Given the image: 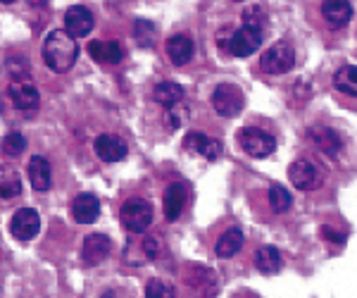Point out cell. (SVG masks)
Masks as SVG:
<instances>
[{"label":"cell","mask_w":357,"mask_h":298,"mask_svg":"<svg viewBox=\"0 0 357 298\" xmlns=\"http://www.w3.org/2000/svg\"><path fill=\"white\" fill-rule=\"evenodd\" d=\"M188 117H191V112H188V105H183V103H176V105L167 107L165 124H167V127H169L172 131H174V129H181L183 124L188 122Z\"/></svg>","instance_id":"83f0119b"},{"label":"cell","mask_w":357,"mask_h":298,"mask_svg":"<svg viewBox=\"0 0 357 298\" xmlns=\"http://www.w3.org/2000/svg\"><path fill=\"white\" fill-rule=\"evenodd\" d=\"M153 98L165 107H172L183 100V89L174 82H162L153 89Z\"/></svg>","instance_id":"603a6c76"},{"label":"cell","mask_w":357,"mask_h":298,"mask_svg":"<svg viewBox=\"0 0 357 298\" xmlns=\"http://www.w3.org/2000/svg\"><path fill=\"white\" fill-rule=\"evenodd\" d=\"M293 198L289 193V188H284L281 184H274L272 188H269V208H272V213L281 215L286 213V210L291 208Z\"/></svg>","instance_id":"484cf974"},{"label":"cell","mask_w":357,"mask_h":298,"mask_svg":"<svg viewBox=\"0 0 357 298\" xmlns=\"http://www.w3.org/2000/svg\"><path fill=\"white\" fill-rule=\"evenodd\" d=\"M136 41L138 45H143V48H151V45L155 43V24L153 22H146V20H138L136 22Z\"/></svg>","instance_id":"f1b7e54d"},{"label":"cell","mask_w":357,"mask_h":298,"mask_svg":"<svg viewBox=\"0 0 357 298\" xmlns=\"http://www.w3.org/2000/svg\"><path fill=\"white\" fill-rule=\"evenodd\" d=\"M289 177H291V184L296 188H301V191H310V188H317L321 184L319 170L314 167V163H310V160H305V158L296 160V163L291 165Z\"/></svg>","instance_id":"30bf717a"},{"label":"cell","mask_w":357,"mask_h":298,"mask_svg":"<svg viewBox=\"0 0 357 298\" xmlns=\"http://www.w3.org/2000/svg\"><path fill=\"white\" fill-rule=\"evenodd\" d=\"M167 57L172 60V65L176 67H183L188 65V62L193 60V50L195 45L188 36H183V33H176V36H172L169 41H167Z\"/></svg>","instance_id":"9a60e30c"},{"label":"cell","mask_w":357,"mask_h":298,"mask_svg":"<svg viewBox=\"0 0 357 298\" xmlns=\"http://www.w3.org/2000/svg\"><path fill=\"white\" fill-rule=\"evenodd\" d=\"M10 232L17 241H31L41 232V217L33 208H20L10 220Z\"/></svg>","instance_id":"52a82bcc"},{"label":"cell","mask_w":357,"mask_h":298,"mask_svg":"<svg viewBox=\"0 0 357 298\" xmlns=\"http://www.w3.org/2000/svg\"><path fill=\"white\" fill-rule=\"evenodd\" d=\"M89 53L100 65H119L124 60V48L119 41H93L89 45Z\"/></svg>","instance_id":"2e32d148"},{"label":"cell","mask_w":357,"mask_h":298,"mask_svg":"<svg viewBox=\"0 0 357 298\" xmlns=\"http://www.w3.org/2000/svg\"><path fill=\"white\" fill-rule=\"evenodd\" d=\"M100 215V200L93 193H82L72 200V217L82 225H91Z\"/></svg>","instance_id":"5bb4252c"},{"label":"cell","mask_w":357,"mask_h":298,"mask_svg":"<svg viewBox=\"0 0 357 298\" xmlns=\"http://www.w3.org/2000/svg\"><path fill=\"white\" fill-rule=\"evenodd\" d=\"M281 265H284V260H281V253L274 246H262L255 253V267L262 274H276L281 270Z\"/></svg>","instance_id":"ffe728a7"},{"label":"cell","mask_w":357,"mask_h":298,"mask_svg":"<svg viewBox=\"0 0 357 298\" xmlns=\"http://www.w3.org/2000/svg\"><path fill=\"white\" fill-rule=\"evenodd\" d=\"M212 107L222 114V117H236L241 110H243V94H241L238 86L234 84H220L215 91H212Z\"/></svg>","instance_id":"8992f818"},{"label":"cell","mask_w":357,"mask_h":298,"mask_svg":"<svg viewBox=\"0 0 357 298\" xmlns=\"http://www.w3.org/2000/svg\"><path fill=\"white\" fill-rule=\"evenodd\" d=\"M243 27H252V29H264V15L262 8H250L243 13Z\"/></svg>","instance_id":"4dcf8cb0"},{"label":"cell","mask_w":357,"mask_h":298,"mask_svg":"<svg viewBox=\"0 0 357 298\" xmlns=\"http://www.w3.org/2000/svg\"><path fill=\"white\" fill-rule=\"evenodd\" d=\"M153 205L143 198H129L119 210V220L131 234H143L153 225Z\"/></svg>","instance_id":"7a4b0ae2"},{"label":"cell","mask_w":357,"mask_h":298,"mask_svg":"<svg viewBox=\"0 0 357 298\" xmlns=\"http://www.w3.org/2000/svg\"><path fill=\"white\" fill-rule=\"evenodd\" d=\"M10 98H13L17 110L24 112H33L38 105H41V94L31 82H15L10 86Z\"/></svg>","instance_id":"8fae6325"},{"label":"cell","mask_w":357,"mask_h":298,"mask_svg":"<svg viewBox=\"0 0 357 298\" xmlns=\"http://www.w3.org/2000/svg\"><path fill=\"white\" fill-rule=\"evenodd\" d=\"M241 248H243V234H241V229H229V232H224L215 246L220 258H231L238 253Z\"/></svg>","instance_id":"7402d4cb"},{"label":"cell","mask_w":357,"mask_h":298,"mask_svg":"<svg viewBox=\"0 0 357 298\" xmlns=\"http://www.w3.org/2000/svg\"><path fill=\"white\" fill-rule=\"evenodd\" d=\"M22 193V177L13 167L0 165V198H17Z\"/></svg>","instance_id":"44dd1931"},{"label":"cell","mask_w":357,"mask_h":298,"mask_svg":"<svg viewBox=\"0 0 357 298\" xmlns=\"http://www.w3.org/2000/svg\"><path fill=\"white\" fill-rule=\"evenodd\" d=\"M96 156L102 160V163H119V160L126 158V143L119 139V136L112 134H102L96 139Z\"/></svg>","instance_id":"7c38bea8"},{"label":"cell","mask_w":357,"mask_h":298,"mask_svg":"<svg viewBox=\"0 0 357 298\" xmlns=\"http://www.w3.org/2000/svg\"><path fill=\"white\" fill-rule=\"evenodd\" d=\"M146 298H176V294L169 284L162 282V279H151L146 286Z\"/></svg>","instance_id":"f546056e"},{"label":"cell","mask_w":357,"mask_h":298,"mask_svg":"<svg viewBox=\"0 0 357 298\" xmlns=\"http://www.w3.org/2000/svg\"><path fill=\"white\" fill-rule=\"evenodd\" d=\"M0 3H5V5H10V3H15V0H0Z\"/></svg>","instance_id":"e575fe53"},{"label":"cell","mask_w":357,"mask_h":298,"mask_svg":"<svg viewBox=\"0 0 357 298\" xmlns=\"http://www.w3.org/2000/svg\"><path fill=\"white\" fill-rule=\"evenodd\" d=\"M77 57H79L77 38L69 36L65 29H53L43 43V60L48 65V70L65 74L74 67Z\"/></svg>","instance_id":"6da1fadb"},{"label":"cell","mask_w":357,"mask_h":298,"mask_svg":"<svg viewBox=\"0 0 357 298\" xmlns=\"http://www.w3.org/2000/svg\"><path fill=\"white\" fill-rule=\"evenodd\" d=\"M234 3H241V0H234Z\"/></svg>","instance_id":"d590c367"},{"label":"cell","mask_w":357,"mask_h":298,"mask_svg":"<svg viewBox=\"0 0 357 298\" xmlns=\"http://www.w3.org/2000/svg\"><path fill=\"white\" fill-rule=\"evenodd\" d=\"M45 3H48V0H29V5H33V8H43Z\"/></svg>","instance_id":"836d02e7"},{"label":"cell","mask_w":357,"mask_h":298,"mask_svg":"<svg viewBox=\"0 0 357 298\" xmlns=\"http://www.w3.org/2000/svg\"><path fill=\"white\" fill-rule=\"evenodd\" d=\"M321 234H324V239H329V241H333V244H343L345 241V234L336 232L333 227H324V229H321Z\"/></svg>","instance_id":"d6a6232c"},{"label":"cell","mask_w":357,"mask_h":298,"mask_svg":"<svg viewBox=\"0 0 357 298\" xmlns=\"http://www.w3.org/2000/svg\"><path fill=\"white\" fill-rule=\"evenodd\" d=\"M26 148V139L20 134V131H13V134H8L3 141H0V153H3L5 158H17L22 156Z\"/></svg>","instance_id":"4316f807"},{"label":"cell","mask_w":357,"mask_h":298,"mask_svg":"<svg viewBox=\"0 0 357 298\" xmlns=\"http://www.w3.org/2000/svg\"><path fill=\"white\" fill-rule=\"evenodd\" d=\"M238 143L250 158H267L272 156L276 148L274 136L260 127H243L238 134Z\"/></svg>","instance_id":"5b68a950"},{"label":"cell","mask_w":357,"mask_h":298,"mask_svg":"<svg viewBox=\"0 0 357 298\" xmlns=\"http://www.w3.org/2000/svg\"><path fill=\"white\" fill-rule=\"evenodd\" d=\"M183 146H186L188 153H195V156H205L207 160H217L222 156V143L215 139H207L200 131H191V134L183 139Z\"/></svg>","instance_id":"4fadbf2b"},{"label":"cell","mask_w":357,"mask_h":298,"mask_svg":"<svg viewBox=\"0 0 357 298\" xmlns=\"http://www.w3.org/2000/svg\"><path fill=\"white\" fill-rule=\"evenodd\" d=\"M321 15L333 27H343L353 17V3L350 0H324L321 3Z\"/></svg>","instance_id":"d6986e66"},{"label":"cell","mask_w":357,"mask_h":298,"mask_svg":"<svg viewBox=\"0 0 357 298\" xmlns=\"http://www.w3.org/2000/svg\"><path fill=\"white\" fill-rule=\"evenodd\" d=\"M333 86H336L338 91H343V94L357 98V67L355 65L341 67V70L336 72V77H333Z\"/></svg>","instance_id":"d4e9b609"},{"label":"cell","mask_w":357,"mask_h":298,"mask_svg":"<svg viewBox=\"0 0 357 298\" xmlns=\"http://www.w3.org/2000/svg\"><path fill=\"white\" fill-rule=\"evenodd\" d=\"M112 251V241L105 234H89L82 244V262L86 267H93L102 262Z\"/></svg>","instance_id":"ba28073f"},{"label":"cell","mask_w":357,"mask_h":298,"mask_svg":"<svg viewBox=\"0 0 357 298\" xmlns=\"http://www.w3.org/2000/svg\"><path fill=\"white\" fill-rule=\"evenodd\" d=\"M158 251H160V241L158 239H146V241H143V253H146V258H155L158 255Z\"/></svg>","instance_id":"1f68e13d"},{"label":"cell","mask_w":357,"mask_h":298,"mask_svg":"<svg viewBox=\"0 0 357 298\" xmlns=\"http://www.w3.org/2000/svg\"><path fill=\"white\" fill-rule=\"evenodd\" d=\"M262 38H264L262 29L241 27V29H236L231 36H229V41H220V43H222V48H227L231 55L248 57L250 53H255V50H260Z\"/></svg>","instance_id":"277c9868"},{"label":"cell","mask_w":357,"mask_h":298,"mask_svg":"<svg viewBox=\"0 0 357 298\" xmlns=\"http://www.w3.org/2000/svg\"><path fill=\"white\" fill-rule=\"evenodd\" d=\"M293 65H296V53H293V45L286 41L272 43L260 57V67L267 74H286L293 70Z\"/></svg>","instance_id":"3957f363"},{"label":"cell","mask_w":357,"mask_h":298,"mask_svg":"<svg viewBox=\"0 0 357 298\" xmlns=\"http://www.w3.org/2000/svg\"><path fill=\"white\" fill-rule=\"evenodd\" d=\"M310 139H312L324 153H331V156L338 153V148H341V139H338L336 131H331L329 127H314L310 131Z\"/></svg>","instance_id":"cb8c5ba5"},{"label":"cell","mask_w":357,"mask_h":298,"mask_svg":"<svg viewBox=\"0 0 357 298\" xmlns=\"http://www.w3.org/2000/svg\"><path fill=\"white\" fill-rule=\"evenodd\" d=\"M165 217L169 222H176L178 215L183 213V205H186V186L181 181H174V184L167 186L165 191Z\"/></svg>","instance_id":"ac0fdd59"},{"label":"cell","mask_w":357,"mask_h":298,"mask_svg":"<svg viewBox=\"0 0 357 298\" xmlns=\"http://www.w3.org/2000/svg\"><path fill=\"white\" fill-rule=\"evenodd\" d=\"M29 181H31L33 191H48L53 184V170L43 156H33L29 160Z\"/></svg>","instance_id":"e0dca14e"},{"label":"cell","mask_w":357,"mask_h":298,"mask_svg":"<svg viewBox=\"0 0 357 298\" xmlns=\"http://www.w3.org/2000/svg\"><path fill=\"white\" fill-rule=\"evenodd\" d=\"M65 31L74 38H84L93 31V15L84 5H72L65 13Z\"/></svg>","instance_id":"9c48e42d"}]
</instances>
